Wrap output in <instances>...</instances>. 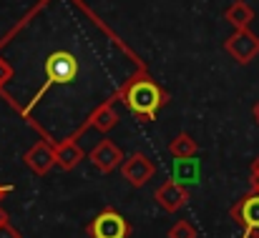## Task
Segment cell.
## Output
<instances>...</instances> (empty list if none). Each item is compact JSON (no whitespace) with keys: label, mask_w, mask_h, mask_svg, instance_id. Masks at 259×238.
Segmentation results:
<instances>
[{"label":"cell","mask_w":259,"mask_h":238,"mask_svg":"<svg viewBox=\"0 0 259 238\" xmlns=\"http://www.w3.org/2000/svg\"><path fill=\"white\" fill-rule=\"evenodd\" d=\"M113 100H123L126 108H128L136 118H141L144 123H151V121H156L159 110H161L171 98H169V93H166L156 80H151L146 73H136L134 78H128L116 90Z\"/></svg>","instance_id":"obj_1"},{"label":"cell","mask_w":259,"mask_h":238,"mask_svg":"<svg viewBox=\"0 0 259 238\" xmlns=\"http://www.w3.org/2000/svg\"><path fill=\"white\" fill-rule=\"evenodd\" d=\"M86 233L91 238H128L131 226L116 208H103L86 226Z\"/></svg>","instance_id":"obj_2"},{"label":"cell","mask_w":259,"mask_h":238,"mask_svg":"<svg viewBox=\"0 0 259 238\" xmlns=\"http://www.w3.org/2000/svg\"><path fill=\"white\" fill-rule=\"evenodd\" d=\"M229 218L244 228L247 238H259V193L252 191L247 196H242L232 208H229Z\"/></svg>","instance_id":"obj_3"},{"label":"cell","mask_w":259,"mask_h":238,"mask_svg":"<svg viewBox=\"0 0 259 238\" xmlns=\"http://www.w3.org/2000/svg\"><path fill=\"white\" fill-rule=\"evenodd\" d=\"M224 50H227L239 66H249L259 55V35H254L249 28L234 30V33L224 40Z\"/></svg>","instance_id":"obj_4"},{"label":"cell","mask_w":259,"mask_h":238,"mask_svg":"<svg viewBox=\"0 0 259 238\" xmlns=\"http://www.w3.org/2000/svg\"><path fill=\"white\" fill-rule=\"evenodd\" d=\"M156 173V163L149 158L146 153H131L128 158L121 163V175L134 186V188H144Z\"/></svg>","instance_id":"obj_5"},{"label":"cell","mask_w":259,"mask_h":238,"mask_svg":"<svg viewBox=\"0 0 259 238\" xmlns=\"http://www.w3.org/2000/svg\"><path fill=\"white\" fill-rule=\"evenodd\" d=\"M46 76L48 83H71L78 76V61L68 50H56L46 61Z\"/></svg>","instance_id":"obj_6"},{"label":"cell","mask_w":259,"mask_h":238,"mask_svg":"<svg viewBox=\"0 0 259 238\" xmlns=\"http://www.w3.org/2000/svg\"><path fill=\"white\" fill-rule=\"evenodd\" d=\"M123 158H126L123 151H121L111 138L98 141V143L91 148V153H88V160L93 163V168H96L98 173H113L116 168H121Z\"/></svg>","instance_id":"obj_7"},{"label":"cell","mask_w":259,"mask_h":238,"mask_svg":"<svg viewBox=\"0 0 259 238\" xmlns=\"http://www.w3.org/2000/svg\"><path fill=\"white\" fill-rule=\"evenodd\" d=\"M154 201H156L166 213H176V211H181V208L189 203V188L181 186V183H176L174 178L171 181H164V183L156 188Z\"/></svg>","instance_id":"obj_8"},{"label":"cell","mask_w":259,"mask_h":238,"mask_svg":"<svg viewBox=\"0 0 259 238\" xmlns=\"http://www.w3.org/2000/svg\"><path fill=\"white\" fill-rule=\"evenodd\" d=\"M116 123H118V113L113 110V98H108V100H103V103L88 115V121L81 126V131H78L76 136H71V138L76 141L88 128H96V131H101V133H108L111 128H116Z\"/></svg>","instance_id":"obj_9"},{"label":"cell","mask_w":259,"mask_h":238,"mask_svg":"<svg viewBox=\"0 0 259 238\" xmlns=\"http://www.w3.org/2000/svg\"><path fill=\"white\" fill-rule=\"evenodd\" d=\"M23 163L35 173V175H46L53 165H56V153H53V146L48 141H38L25 156H23Z\"/></svg>","instance_id":"obj_10"},{"label":"cell","mask_w":259,"mask_h":238,"mask_svg":"<svg viewBox=\"0 0 259 238\" xmlns=\"http://www.w3.org/2000/svg\"><path fill=\"white\" fill-rule=\"evenodd\" d=\"M53 153H56V165H58L61 170H73V168L83 160V156H86L73 138H66V141H61L58 146H53Z\"/></svg>","instance_id":"obj_11"},{"label":"cell","mask_w":259,"mask_h":238,"mask_svg":"<svg viewBox=\"0 0 259 238\" xmlns=\"http://www.w3.org/2000/svg\"><path fill=\"white\" fill-rule=\"evenodd\" d=\"M224 20H227L229 25H234V30H244V28L252 25V20H254V10H252L249 3L237 0V3H232V5L224 10Z\"/></svg>","instance_id":"obj_12"},{"label":"cell","mask_w":259,"mask_h":238,"mask_svg":"<svg viewBox=\"0 0 259 238\" xmlns=\"http://www.w3.org/2000/svg\"><path fill=\"white\" fill-rule=\"evenodd\" d=\"M171 170H174V181L181 183V186L196 183L199 175H201V165H199V160H194V156L191 158H176Z\"/></svg>","instance_id":"obj_13"},{"label":"cell","mask_w":259,"mask_h":238,"mask_svg":"<svg viewBox=\"0 0 259 238\" xmlns=\"http://www.w3.org/2000/svg\"><path fill=\"white\" fill-rule=\"evenodd\" d=\"M169 153H171L174 158H191V156L199 153V143H196L186 131H181V133H176V136L171 138V143H169Z\"/></svg>","instance_id":"obj_14"},{"label":"cell","mask_w":259,"mask_h":238,"mask_svg":"<svg viewBox=\"0 0 259 238\" xmlns=\"http://www.w3.org/2000/svg\"><path fill=\"white\" fill-rule=\"evenodd\" d=\"M169 238H196V228L189 221H176L169 228Z\"/></svg>","instance_id":"obj_15"},{"label":"cell","mask_w":259,"mask_h":238,"mask_svg":"<svg viewBox=\"0 0 259 238\" xmlns=\"http://www.w3.org/2000/svg\"><path fill=\"white\" fill-rule=\"evenodd\" d=\"M0 238H23V236H20V231L5 218V221H0Z\"/></svg>","instance_id":"obj_16"},{"label":"cell","mask_w":259,"mask_h":238,"mask_svg":"<svg viewBox=\"0 0 259 238\" xmlns=\"http://www.w3.org/2000/svg\"><path fill=\"white\" fill-rule=\"evenodd\" d=\"M249 181H252V191H257L259 193V158L252 163V168H249Z\"/></svg>","instance_id":"obj_17"},{"label":"cell","mask_w":259,"mask_h":238,"mask_svg":"<svg viewBox=\"0 0 259 238\" xmlns=\"http://www.w3.org/2000/svg\"><path fill=\"white\" fill-rule=\"evenodd\" d=\"M10 78H13V68H10L5 61H0V85H3V83H8Z\"/></svg>","instance_id":"obj_18"},{"label":"cell","mask_w":259,"mask_h":238,"mask_svg":"<svg viewBox=\"0 0 259 238\" xmlns=\"http://www.w3.org/2000/svg\"><path fill=\"white\" fill-rule=\"evenodd\" d=\"M10 191H13L10 186H0V201H3V198H5V196H8Z\"/></svg>","instance_id":"obj_19"},{"label":"cell","mask_w":259,"mask_h":238,"mask_svg":"<svg viewBox=\"0 0 259 238\" xmlns=\"http://www.w3.org/2000/svg\"><path fill=\"white\" fill-rule=\"evenodd\" d=\"M252 115H254V121H257V126H259V100H257V105H254V110H252Z\"/></svg>","instance_id":"obj_20"},{"label":"cell","mask_w":259,"mask_h":238,"mask_svg":"<svg viewBox=\"0 0 259 238\" xmlns=\"http://www.w3.org/2000/svg\"><path fill=\"white\" fill-rule=\"evenodd\" d=\"M5 218H8V213H5V211L0 208V221H5Z\"/></svg>","instance_id":"obj_21"}]
</instances>
